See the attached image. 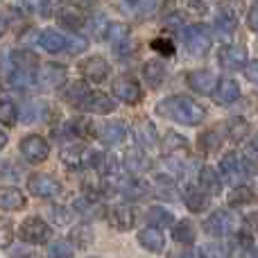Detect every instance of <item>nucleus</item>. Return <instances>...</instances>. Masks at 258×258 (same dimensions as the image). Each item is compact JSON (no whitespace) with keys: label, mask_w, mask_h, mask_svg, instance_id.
I'll list each match as a JSON object with an SVG mask.
<instances>
[{"label":"nucleus","mask_w":258,"mask_h":258,"mask_svg":"<svg viewBox=\"0 0 258 258\" xmlns=\"http://www.w3.org/2000/svg\"><path fill=\"white\" fill-rule=\"evenodd\" d=\"M156 111H159V116L168 118V120L188 127L200 125L206 118V109L197 100L188 98V95H170V98L161 100L156 104Z\"/></svg>","instance_id":"1"},{"label":"nucleus","mask_w":258,"mask_h":258,"mask_svg":"<svg viewBox=\"0 0 258 258\" xmlns=\"http://www.w3.org/2000/svg\"><path fill=\"white\" fill-rule=\"evenodd\" d=\"M183 45L190 54L202 57L211 50L213 45V30H211L206 23H192L183 30Z\"/></svg>","instance_id":"2"},{"label":"nucleus","mask_w":258,"mask_h":258,"mask_svg":"<svg viewBox=\"0 0 258 258\" xmlns=\"http://www.w3.org/2000/svg\"><path fill=\"white\" fill-rule=\"evenodd\" d=\"M220 174H222L224 181H229L233 188L245 186V179L249 174V168H247V159H242L238 152H227L220 161Z\"/></svg>","instance_id":"3"},{"label":"nucleus","mask_w":258,"mask_h":258,"mask_svg":"<svg viewBox=\"0 0 258 258\" xmlns=\"http://www.w3.org/2000/svg\"><path fill=\"white\" fill-rule=\"evenodd\" d=\"M202 227H204V231L209 233V236H213L215 240H222L224 236H229V233L236 231V218H233L229 211L218 209L204 220Z\"/></svg>","instance_id":"4"},{"label":"nucleus","mask_w":258,"mask_h":258,"mask_svg":"<svg viewBox=\"0 0 258 258\" xmlns=\"http://www.w3.org/2000/svg\"><path fill=\"white\" fill-rule=\"evenodd\" d=\"M18 236L23 242H30V245H45L52 236V229L41 218H27L18 227Z\"/></svg>","instance_id":"5"},{"label":"nucleus","mask_w":258,"mask_h":258,"mask_svg":"<svg viewBox=\"0 0 258 258\" xmlns=\"http://www.w3.org/2000/svg\"><path fill=\"white\" fill-rule=\"evenodd\" d=\"M27 190H30V195L41 197V200H54L61 195L63 186L50 174H32L27 179Z\"/></svg>","instance_id":"6"},{"label":"nucleus","mask_w":258,"mask_h":258,"mask_svg":"<svg viewBox=\"0 0 258 258\" xmlns=\"http://www.w3.org/2000/svg\"><path fill=\"white\" fill-rule=\"evenodd\" d=\"M18 147H21V154L25 156V161H30V163H43L50 154V143L39 134L25 136Z\"/></svg>","instance_id":"7"},{"label":"nucleus","mask_w":258,"mask_h":258,"mask_svg":"<svg viewBox=\"0 0 258 258\" xmlns=\"http://www.w3.org/2000/svg\"><path fill=\"white\" fill-rule=\"evenodd\" d=\"M218 63L224 68V71H245L247 68V50L242 45H233L227 43L220 48L218 52Z\"/></svg>","instance_id":"8"},{"label":"nucleus","mask_w":258,"mask_h":258,"mask_svg":"<svg viewBox=\"0 0 258 258\" xmlns=\"http://www.w3.org/2000/svg\"><path fill=\"white\" fill-rule=\"evenodd\" d=\"M122 168H125L132 177H141V174H145L147 170L152 168V161H150V156L145 154V150L134 145L122 152Z\"/></svg>","instance_id":"9"},{"label":"nucleus","mask_w":258,"mask_h":258,"mask_svg":"<svg viewBox=\"0 0 258 258\" xmlns=\"http://www.w3.org/2000/svg\"><path fill=\"white\" fill-rule=\"evenodd\" d=\"M80 73L84 80L93 82V84H102L109 77V73H111V66H109V61L102 57H89L80 63Z\"/></svg>","instance_id":"10"},{"label":"nucleus","mask_w":258,"mask_h":258,"mask_svg":"<svg viewBox=\"0 0 258 258\" xmlns=\"http://www.w3.org/2000/svg\"><path fill=\"white\" fill-rule=\"evenodd\" d=\"M77 107H80L82 111H86V113H98V116H107V113H111L113 109H116V104H113V100L109 98V95L98 93V91H89V93L84 95V100H82Z\"/></svg>","instance_id":"11"},{"label":"nucleus","mask_w":258,"mask_h":258,"mask_svg":"<svg viewBox=\"0 0 258 258\" xmlns=\"http://www.w3.org/2000/svg\"><path fill=\"white\" fill-rule=\"evenodd\" d=\"M161 150H163V154H165L168 161H177V163H181V159L188 156V152H190V145H188V141L181 136V134L168 132L165 138H163V143H161Z\"/></svg>","instance_id":"12"},{"label":"nucleus","mask_w":258,"mask_h":258,"mask_svg":"<svg viewBox=\"0 0 258 258\" xmlns=\"http://www.w3.org/2000/svg\"><path fill=\"white\" fill-rule=\"evenodd\" d=\"M186 82H188V86H190L195 93H200V95H213V91H215V86H218L220 80L211 71H206V68H200V71H190V73H188Z\"/></svg>","instance_id":"13"},{"label":"nucleus","mask_w":258,"mask_h":258,"mask_svg":"<svg viewBox=\"0 0 258 258\" xmlns=\"http://www.w3.org/2000/svg\"><path fill=\"white\" fill-rule=\"evenodd\" d=\"M113 95H116L120 102H127V104H138L143 100V91L138 86L136 80L132 77H118L113 82Z\"/></svg>","instance_id":"14"},{"label":"nucleus","mask_w":258,"mask_h":258,"mask_svg":"<svg viewBox=\"0 0 258 258\" xmlns=\"http://www.w3.org/2000/svg\"><path fill=\"white\" fill-rule=\"evenodd\" d=\"M107 218H109V222H111V227L118 229V231H129V229H134V224H136V213H134L132 204L111 206Z\"/></svg>","instance_id":"15"},{"label":"nucleus","mask_w":258,"mask_h":258,"mask_svg":"<svg viewBox=\"0 0 258 258\" xmlns=\"http://www.w3.org/2000/svg\"><path fill=\"white\" fill-rule=\"evenodd\" d=\"M98 141L102 145H118V143L125 141L127 136V125L122 120H109V122H102L95 132Z\"/></svg>","instance_id":"16"},{"label":"nucleus","mask_w":258,"mask_h":258,"mask_svg":"<svg viewBox=\"0 0 258 258\" xmlns=\"http://www.w3.org/2000/svg\"><path fill=\"white\" fill-rule=\"evenodd\" d=\"M134 138H136V145L141 150H150V147L159 145V134H156V127L152 125V120L147 118H138L134 122Z\"/></svg>","instance_id":"17"},{"label":"nucleus","mask_w":258,"mask_h":258,"mask_svg":"<svg viewBox=\"0 0 258 258\" xmlns=\"http://www.w3.org/2000/svg\"><path fill=\"white\" fill-rule=\"evenodd\" d=\"M91 154L93 150H86L80 145H71L66 150H61V163L68 170H80V168H89L91 165Z\"/></svg>","instance_id":"18"},{"label":"nucleus","mask_w":258,"mask_h":258,"mask_svg":"<svg viewBox=\"0 0 258 258\" xmlns=\"http://www.w3.org/2000/svg\"><path fill=\"white\" fill-rule=\"evenodd\" d=\"M238 27V16L233 9L229 7H220L218 14L213 18V32L220 36V39H229V36L236 32Z\"/></svg>","instance_id":"19"},{"label":"nucleus","mask_w":258,"mask_h":258,"mask_svg":"<svg viewBox=\"0 0 258 258\" xmlns=\"http://www.w3.org/2000/svg\"><path fill=\"white\" fill-rule=\"evenodd\" d=\"M238 98H240V84H238L236 80L224 77V80L218 82V86H215V91H213V100L220 107H229V104H233Z\"/></svg>","instance_id":"20"},{"label":"nucleus","mask_w":258,"mask_h":258,"mask_svg":"<svg viewBox=\"0 0 258 258\" xmlns=\"http://www.w3.org/2000/svg\"><path fill=\"white\" fill-rule=\"evenodd\" d=\"M138 238V245L143 249L152 251V254H161L165 249V236L161 233V229H154V227H145L136 233Z\"/></svg>","instance_id":"21"},{"label":"nucleus","mask_w":258,"mask_h":258,"mask_svg":"<svg viewBox=\"0 0 258 258\" xmlns=\"http://www.w3.org/2000/svg\"><path fill=\"white\" fill-rule=\"evenodd\" d=\"M59 21H61V25L66 27V30H71V32L77 34V32H82L86 27L89 16H86L77 5H68V7H63V12L59 14Z\"/></svg>","instance_id":"22"},{"label":"nucleus","mask_w":258,"mask_h":258,"mask_svg":"<svg viewBox=\"0 0 258 258\" xmlns=\"http://www.w3.org/2000/svg\"><path fill=\"white\" fill-rule=\"evenodd\" d=\"M197 183H200V188L209 197L222 192V179H220V174L215 172V168H211V165H204V168L200 170V174H197Z\"/></svg>","instance_id":"23"},{"label":"nucleus","mask_w":258,"mask_h":258,"mask_svg":"<svg viewBox=\"0 0 258 258\" xmlns=\"http://www.w3.org/2000/svg\"><path fill=\"white\" fill-rule=\"evenodd\" d=\"M25 206V195L16 186H0V209L18 211Z\"/></svg>","instance_id":"24"},{"label":"nucleus","mask_w":258,"mask_h":258,"mask_svg":"<svg viewBox=\"0 0 258 258\" xmlns=\"http://www.w3.org/2000/svg\"><path fill=\"white\" fill-rule=\"evenodd\" d=\"M39 45L45 52L54 54V52H61V50L68 48V39L63 34H59L57 30H43L39 34Z\"/></svg>","instance_id":"25"},{"label":"nucleus","mask_w":258,"mask_h":258,"mask_svg":"<svg viewBox=\"0 0 258 258\" xmlns=\"http://www.w3.org/2000/svg\"><path fill=\"white\" fill-rule=\"evenodd\" d=\"M209 200L211 197L206 195L200 186H192L183 192V202H186L188 211H192V213H202V211L209 209Z\"/></svg>","instance_id":"26"},{"label":"nucleus","mask_w":258,"mask_h":258,"mask_svg":"<svg viewBox=\"0 0 258 258\" xmlns=\"http://www.w3.org/2000/svg\"><path fill=\"white\" fill-rule=\"evenodd\" d=\"M143 77H145V82L152 89H159L165 82V66L161 61H156V59H150V61L143 63Z\"/></svg>","instance_id":"27"},{"label":"nucleus","mask_w":258,"mask_h":258,"mask_svg":"<svg viewBox=\"0 0 258 258\" xmlns=\"http://www.w3.org/2000/svg\"><path fill=\"white\" fill-rule=\"evenodd\" d=\"M197 238V229L190 220H179L172 227V240L179 245H192Z\"/></svg>","instance_id":"28"},{"label":"nucleus","mask_w":258,"mask_h":258,"mask_svg":"<svg viewBox=\"0 0 258 258\" xmlns=\"http://www.w3.org/2000/svg\"><path fill=\"white\" fill-rule=\"evenodd\" d=\"M233 247L227 240H211L200 247V258H231Z\"/></svg>","instance_id":"29"},{"label":"nucleus","mask_w":258,"mask_h":258,"mask_svg":"<svg viewBox=\"0 0 258 258\" xmlns=\"http://www.w3.org/2000/svg\"><path fill=\"white\" fill-rule=\"evenodd\" d=\"M63 80H66V71H63L61 66H57V63L45 66L43 71H39V75H36V82H41V84H45V86H61Z\"/></svg>","instance_id":"30"},{"label":"nucleus","mask_w":258,"mask_h":258,"mask_svg":"<svg viewBox=\"0 0 258 258\" xmlns=\"http://www.w3.org/2000/svg\"><path fill=\"white\" fill-rule=\"evenodd\" d=\"M145 218H147V222H150V227H154V229L174 227V215L170 213L168 209H163V206H152Z\"/></svg>","instance_id":"31"},{"label":"nucleus","mask_w":258,"mask_h":258,"mask_svg":"<svg viewBox=\"0 0 258 258\" xmlns=\"http://www.w3.org/2000/svg\"><path fill=\"white\" fill-rule=\"evenodd\" d=\"M107 39L111 41L113 48L120 54V50H125V45L129 43V25H125V23H111L107 32Z\"/></svg>","instance_id":"32"},{"label":"nucleus","mask_w":258,"mask_h":258,"mask_svg":"<svg viewBox=\"0 0 258 258\" xmlns=\"http://www.w3.org/2000/svg\"><path fill=\"white\" fill-rule=\"evenodd\" d=\"M224 132H227L229 141L240 143L247 136V132H249V125H247L245 118H231V120L224 122Z\"/></svg>","instance_id":"33"},{"label":"nucleus","mask_w":258,"mask_h":258,"mask_svg":"<svg viewBox=\"0 0 258 258\" xmlns=\"http://www.w3.org/2000/svg\"><path fill=\"white\" fill-rule=\"evenodd\" d=\"M18 122V107L12 100H0V125L14 127Z\"/></svg>","instance_id":"34"},{"label":"nucleus","mask_w":258,"mask_h":258,"mask_svg":"<svg viewBox=\"0 0 258 258\" xmlns=\"http://www.w3.org/2000/svg\"><path fill=\"white\" fill-rule=\"evenodd\" d=\"M256 197H254V190L247 186H238V188H231L229 192V204L231 206H242V204H251Z\"/></svg>","instance_id":"35"},{"label":"nucleus","mask_w":258,"mask_h":258,"mask_svg":"<svg viewBox=\"0 0 258 258\" xmlns=\"http://www.w3.org/2000/svg\"><path fill=\"white\" fill-rule=\"evenodd\" d=\"M71 242H73V247H89L91 242H93V231H91V227H86V224L75 227L71 231Z\"/></svg>","instance_id":"36"},{"label":"nucleus","mask_w":258,"mask_h":258,"mask_svg":"<svg viewBox=\"0 0 258 258\" xmlns=\"http://www.w3.org/2000/svg\"><path fill=\"white\" fill-rule=\"evenodd\" d=\"M73 256H75L73 242L59 240V242H52V245L48 247V258H73Z\"/></svg>","instance_id":"37"},{"label":"nucleus","mask_w":258,"mask_h":258,"mask_svg":"<svg viewBox=\"0 0 258 258\" xmlns=\"http://www.w3.org/2000/svg\"><path fill=\"white\" fill-rule=\"evenodd\" d=\"M200 147L206 154H213V152L220 150V136L215 132H204L200 136Z\"/></svg>","instance_id":"38"},{"label":"nucleus","mask_w":258,"mask_h":258,"mask_svg":"<svg viewBox=\"0 0 258 258\" xmlns=\"http://www.w3.org/2000/svg\"><path fill=\"white\" fill-rule=\"evenodd\" d=\"M50 218H52L54 224H61L63 227V224H71L75 215H73V209H66V206H52V209H50Z\"/></svg>","instance_id":"39"},{"label":"nucleus","mask_w":258,"mask_h":258,"mask_svg":"<svg viewBox=\"0 0 258 258\" xmlns=\"http://www.w3.org/2000/svg\"><path fill=\"white\" fill-rule=\"evenodd\" d=\"M14 242V224L9 220L0 218V249H7Z\"/></svg>","instance_id":"40"},{"label":"nucleus","mask_w":258,"mask_h":258,"mask_svg":"<svg viewBox=\"0 0 258 258\" xmlns=\"http://www.w3.org/2000/svg\"><path fill=\"white\" fill-rule=\"evenodd\" d=\"M152 48H154L159 54H163V57H172L174 54V43L170 39H165V36L152 41Z\"/></svg>","instance_id":"41"},{"label":"nucleus","mask_w":258,"mask_h":258,"mask_svg":"<svg viewBox=\"0 0 258 258\" xmlns=\"http://www.w3.org/2000/svg\"><path fill=\"white\" fill-rule=\"evenodd\" d=\"M245 77L251 82V84H258V59H251L245 68Z\"/></svg>","instance_id":"42"},{"label":"nucleus","mask_w":258,"mask_h":258,"mask_svg":"<svg viewBox=\"0 0 258 258\" xmlns=\"http://www.w3.org/2000/svg\"><path fill=\"white\" fill-rule=\"evenodd\" d=\"M247 159L249 161H258V134L251 136V141L247 143Z\"/></svg>","instance_id":"43"},{"label":"nucleus","mask_w":258,"mask_h":258,"mask_svg":"<svg viewBox=\"0 0 258 258\" xmlns=\"http://www.w3.org/2000/svg\"><path fill=\"white\" fill-rule=\"evenodd\" d=\"M247 25H249V30L258 32V3L251 5V9L247 12Z\"/></svg>","instance_id":"44"},{"label":"nucleus","mask_w":258,"mask_h":258,"mask_svg":"<svg viewBox=\"0 0 258 258\" xmlns=\"http://www.w3.org/2000/svg\"><path fill=\"white\" fill-rule=\"evenodd\" d=\"M5 32H7V18L0 16V36H3Z\"/></svg>","instance_id":"45"},{"label":"nucleus","mask_w":258,"mask_h":258,"mask_svg":"<svg viewBox=\"0 0 258 258\" xmlns=\"http://www.w3.org/2000/svg\"><path fill=\"white\" fill-rule=\"evenodd\" d=\"M5 145H7V134H5V132H0V152L5 150Z\"/></svg>","instance_id":"46"},{"label":"nucleus","mask_w":258,"mask_h":258,"mask_svg":"<svg viewBox=\"0 0 258 258\" xmlns=\"http://www.w3.org/2000/svg\"><path fill=\"white\" fill-rule=\"evenodd\" d=\"M251 251V258H258V249H249Z\"/></svg>","instance_id":"47"}]
</instances>
